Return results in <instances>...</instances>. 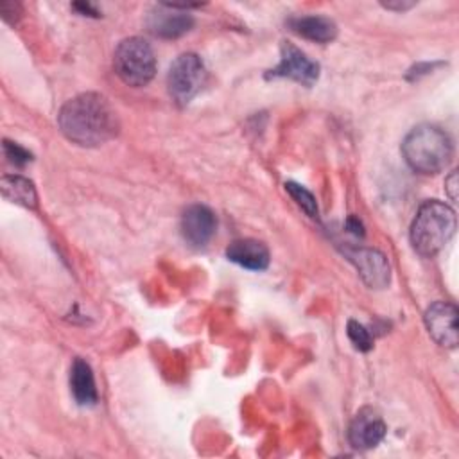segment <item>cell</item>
<instances>
[{"label": "cell", "instance_id": "cell-1", "mask_svg": "<svg viewBox=\"0 0 459 459\" xmlns=\"http://www.w3.org/2000/svg\"><path fill=\"white\" fill-rule=\"evenodd\" d=\"M63 134L82 147L102 145L118 131V118L109 100L99 93H81L70 99L57 115Z\"/></svg>", "mask_w": 459, "mask_h": 459}, {"label": "cell", "instance_id": "cell-5", "mask_svg": "<svg viewBox=\"0 0 459 459\" xmlns=\"http://www.w3.org/2000/svg\"><path fill=\"white\" fill-rule=\"evenodd\" d=\"M206 81L204 63L197 54L186 52L174 59L167 74V88L174 102L188 104L203 88Z\"/></svg>", "mask_w": 459, "mask_h": 459}, {"label": "cell", "instance_id": "cell-21", "mask_svg": "<svg viewBox=\"0 0 459 459\" xmlns=\"http://www.w3.org/2000/svg\"><path fill=\"white\" fill-rule=\"evenodd\" d=\"M412 5H414V2H394V4L387 2V4H384V7H387V9H396V11H405V9L412 7Z\"/></svg>", "mask_w": 459, "mask_h": 459}, {"label": "cell", "instance_id": "cell-6", "mask_svg": "<svg viewBox=\"0 0 459 459\" xmlns=\"http://www.w3.org/2000/svg\"><path fill=\"white\" fill-rule=\"evenodd\" d=\"M267 77H285L312 86L319 77V65L292 43L283 41L280 47V63L267 74Z\"/></svg>", "mask_w": 459, "mask_h": 459}, {"label": "cell", "instance_id": "cell-7", "mask_svg": "<svg viewBox=\"0 0 459 459\" xmlns=\"http://www.w3.org/2000/svg\"><path fill=\"white\" fill-rule=\"evenodd\" d=\"M190 5L179 4H160L156 5L147 18V27L154 36L160 38H179L190 30L194 18L186 11Z\"/></svg>", "mask_w": 459, "mask_h": 459}, {"label": "cell", "instance_id": "cell-12", "mask_svg": "<svg viewBox=\"0 0 459 459\" xmlns=\"http://www.w3.org/2000/svg\"><path fill=\"white\" fill-rule=\"evenodd\" d=\"M228 260L251 271H264L269 265V249L264 242L255 238L233 240L226 249Z\"/></svg>", "mask_w": 459, "mask_h": 459}, {"label": "cell", "instance_id": "cell-4", "mask_svg": "<svg viewBox=\"0 0 459 459\" xmlns=\"http://www.w3.org/2000/svg\"><path fill=\"white\" fill-rule=\"evenodd\" d=\"M113 65L117 75L133 88L149 84L156 72V57L151 45L136 36L126 38L118 43Z\"/></svg>", "mask_w": 459, "mask_h": 459}, {"label": "cell", "instance_id": "cell-3", "mask_svg": "<svg viewBox=\"0 0 459 459\" xmlns=\"http://www.w3.org/2000/svg\"><path fill=\"white\" fill-rule=\"evenodd\" d=\"M455 233V213L441 201H425L411 224V244L421 256L437 255Z\"/></svg>", "mask_w": 459, "mask_h": 459}, {"label": "cell", "instance_id": "cell-22", "mask_svg": "<svg viewBox=\"0 0 459 459\" xmlns=\"http://www.w3.org/2000/svg\"><path fill=\"white\" fill-rule=\"evenodd\" d=\"M74 9L81 11V14H84V13H91V16H99V13H97L91 5H88V4H74Z\"/></svg>", "mask_w": 459, "mask_h": 459}, {"label": "cell", "instance_id": "cell-16", "mask_svg": "<svg viewBox=\"0 0 459 459\" xmlns=\"http://www.w3.org/2000/svg\"><path fill=\"white\" fill-rule=\"evenodd\" d=\"M285 190L289 192V195L296 201V204L312 219H317V203H316V197L301 185L294 183V181H289L285 183Z\"/></svg>", "mask_w": 459, "mask_h": 459}, {"label": "cell", "instance_id": "cell-17", "mask_svg": "<svg viewBox=\"0 0 459 459\" xmlns=\"http://www.w3.org/2000/svg\"><path fill=\"white\" fill-rule=\"evenodd\" d=\"M346 333L351 341V344L359 350V351H369L373 348V337L369 333V330L360 325L359 321H348V326H346Z\"/></svg>", "mask_w": 459, "mask_h": 459}, {"label": "cell", "instance_id": "cell-11", "mask_svg": "<svg viewBox=\"0 0 459 459\" xmlns=\"http://www.w3.org/2000/svg\"><path fill=\"white\" fill-rule=\"evenodd\" d=\"M215 215L204 204H192L183 212L181 235L194 247L206 246L215 233Z\"/></svg>", "mask_w": 459, "mask_h": 459}, {"label": "cell", "instance_id": "cell-9", "mask_svg": "<svg viewBox=\"0 0 459 459\" xmlns=\"http://www.w3.org/2000/svg\"><path fill=\"white\" fill-rule=\"evenodd\" d=\"M425 326L430 337L445 348L457 346V308L448 301H436L425 312Z\"/></svg>", "mask_w": 459, "mask_h": 459}, {"label": "cell", "instance_id": "cell-20", "mask_svg": "<svg viewBox=\"0 0 459 459\" xmlns=\"http://www.w3.org/2000/svg\"><path fill=\"white\" fill-rule=\"evenodd\" d=\"M346 226H348V230L353 233V235H362L364 231H362V224H360V221L359 219H355V217H350L348 219V222H346Z\"/></svg>", "mask_w": 459, "mask_h": 459}, {"label": "cell", "instance_id": "cell-2", "mask_svg": "<svg viewBox=\"0 0 459 459\" xmlns=\"http://www.w3.org/2000/svg\"><path fill=\"white\" fill-rule=\"evenodd\" d=\"M402 154L412 170L420 174H437L450 163L454 145L441 127L421 124L405 136Z\"/></svg>", "mask_w": 459, "mask_h": 459}, {"label": "cell", "instance_id": "cell-15", "mask_svg": "<svg viewBox=\"0 0 459 459\" xmlns=\"http://www.w3.org/2000/svg\"><path fill=\"white\" fill-rule=\"evenodd\" d=\"M0 190H2V195L14 204H20L25 208H36L38 204L36 188L32 181H29L27 178L4 176L0 179Z\"/></svg>", "mask_w": 459, "mask_h": 459}, {"label": "cell", "instance_id": "cell-10", "mask_svg": "<svg viewBox=\"0 0 459 459\" xmlns=\"http://www.w3.org/2000/svg\"><path fill=\"white\" fill-rule=\"evenodd\" d=\"M384 436H385V423L382 416L371 407L360 409L350 423L348 439L353 448L369 450L377 446L384 439Z\"/></svg>", "mask_w": 459, "mask_h": 459}, {"label": "cell", "instance_id": "cell-13", "mask_svg": "<svg viewBox=\"0 0 459 459\" xmlns=\"http://www.w3.org/2000/svg\"><path fill=\"white\" fill-rule=\"evenodd\" d=\"M289 27L292 29V32L299 34L301 38H307V39L317 41V43H328V41L335 39V36H337L335 22L326 16H317V14L292 18V20H289Z\"/></svg>", "mask_w": 459, "mask_h": 459}, {"label": "cell", "instance_id": "cell-19", "mask_svg": "<svg viewBox=\"0 0 459 459\" xmlns=\"http://www.w3.org/2000/svg\"><path fill=\"white\" fill-rule=\"evenodd\" d=\"M446 192H448L450 199L455 201V197H457V172L455 170L446 178Z\"/></svg>", "mask_w": 459, "mask_h": 459}, {"label": "cell", "instance_id": "cell-18", "mask_svg": "<svg viewBox=\"0 0 459 459\" xmlns=\"http://www.w3.org/2000/svg\"><path fill=\"white\" fill-rule=\"evenodd\" d=\"M4 152L9 158V161L14 165H25L27 161H30V152H27L23 147H20L18 143H13L9 140L4 142Z\"/></svg>", "mask_w": 459, "mask_h": 459}, {"label": "cell", "instance_id": "cell-8", "mask_svg": "<svg viewBox=\"0 0 459 459\" xmlns=\"http://www.w3.org/2000/svg\"><path fill=\"white\" fill-rule=\"evenodd\" d=\"M348 260L355 265L362 281L371 289H384L389 283L391 269L387 258L371 247H355L346 249Z\"/></svg>", "mask_w": 459, "mask_h": 459}, {"label": "cell", "instance_id": "cell-14", "mask_svg": "<svg viewBox=\"0 0 459 459\" xmlns=\"http://www.w3.org/2000/svg\"><path fill=\"white\" fill-rule=\"evenodd\" d=\"M70 387L79 405H93L97 402V387L91 368L86 360L75 359L70 369Z\"/></svg>", "mask_w": 459, "mask_h": 459}]
</instances>
